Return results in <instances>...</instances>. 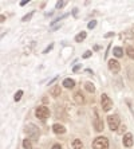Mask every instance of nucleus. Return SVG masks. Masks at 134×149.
Returning <instances> with one entry per match:
<instances>
[{
	"label": "nucleus",
	"instance_id": "39448f33",
	"mask_svg": "<svg viewBox=\"0 0 134 149\" xmlns=\"http://www.w3.org/2000/svg\"><path fill=\"white\" fill-rule=\"evenodd\" d=\"M101 105H102V109L105 111H110L111 108H113V101L109 98L107 94H102V97H101Z\"/></svg>",
	"mask_w": 134,
	"mask_h": 149
},
{
	"label": "nucleus",
	"instance_id": "0eeeda50",
	"mask_svg": "<svg viewBox=\"0 0 134 149\" xmlns=\"http://www.w3.org/2000/svg\"><path fill=\"white\" fill-rule=\"evenodd\" d=\"M109 69L113 71V73H118L121 70V65L117 59H110L109 61Z\"/></svg>",
	"mask_w": 134,
	"mask_h": 149
},
{
	"label": "nucleus",
	"instance_id": "423d86ee",
	"mask_svg": "<svg viewBox=\"0 0 134 149\" xmlns=\"http://www.w3.org/2000/svg\"><path fill=\"white\" fill-rule=\"evenodd\" d=\"M93 125H94V129H95L97 132H102V130H103V121L101 120L99 116H98V111H97V109H94Z\"/></svg>",
	"mask_w": 134,
	"mask_h": 149
},
{
	"label": "nucleus",
	"instance_id": "9b49d317",
	"mask_svg": "<svg viewBox=\"0 0 134 149\" xmlns=\"http://www.w3.org/2000/svg\"><path fill=\"white\" fill-rule=\"evenodd\" d=\"M63 86H65L66 89H74V86H75V81L71 79V78H66V79L63 81Z\"/></svg>",
	"mask_w": 134,
	"mask_h": 149
},
{
	"label": "nucleus",
	"instance_id": "412c9836",
	"mask_svg": "<svg viewBox=\"0 0 134 149\" xmlns=\"http://www.w3.org/2000/svg\"><path fill=\"white\" fill-rule=\"evenodd\" d=\"M22 95H23V90H17L16 91V94H15V101H20V98H22Z\"/></svg>",
	"mask_w": 134,
	"mask_h": 149
},
{
	"label": "nucleus",
	"instance_id": "f8f14e48",
	"mask_svg": "<svg viewBox=\"0 0 134 149\" xmlns=\"http://www.w3.org/2000/svg\"><path fill=\"white\" fill-rule=\"evenodd\" d=\"M62 93V89H60V86H59V85H56V86H54L51 89V90H50V94H51L52 97H58L59 94Z\"/></svg>",
	"mask_w": 134,
	"mask_h": 149
},
{
	"label": "nucleus",
	"instance_id": "ddd939ff",
	"mask_svg": "<svg viewBox=\"0 0 134 149\" xmlns=\"http://www.w3.org/2000/svg\"><path fill=\"white\" fill-rule=\"evenodd\" d=\"M86 36H87V34L85 31H82V32H79L78 35L75 36V42H78V43H81V42H83L85 39H86Z\"/></svg>",
	"mask_w": 134,
	"mask_h": 149
},
{
	"label": "nucleus",
	"instance_id": "2eb2a0df",
	"mask_svg": "<svg viewBox=\"0 0 134 149\" xmlns=\"http://www.w3.org/2000/svg\"><path fill=\"white\" fill-rule=\"evenodd\" d=\"M113 52H114V55L117 56V58H121V56L124 55V50L121 49V47H114Z\"/></svg>",
	"mask_w": 134,
	"mask_h": 149
},
{
	"label": "nucleus",
	"instance_id": "2f4dec72",
	"mask_svg": "<svg viewBox=\"0 0 134 149\" xmlns=\"http://www.w3.org/2000/svg\"><path fill=\"white\" fill-rule=\"evenodd\" d=\"M86 73H87V74H93V71H91L90 69H86Z\"/></svg>",
	"mask_w": 134,
	"mask_h": 149
},
{
	"label": "nucleus",
	"instance_id": "cd10ccee",
	"mask_svg": "<svg viewBox=\"0 0 134 149\" xmlns=\"http://www.w3.org/2000/svg\"><path fill=\"white\" fill-rule=\"evenodd\" d=\"M51 149H62V146L59 145V144H55V145L52 146V148H51Z\"/></svg>",
	"mask_w": 134,
	"mask_h": 149
},
{
	"label": "nucleus",
	"instance_id": "a878e982",
	"mask_svg": "<svg viewBox=\"0 0 134 149\" xmlns=\"http://www.w3.org/2000/svg\"><path fill=\"white\" fill-rule=\"evenodd\" d=\"M90 55H91V51H86V52H85V54H83V58L86 59V58H89Z\"/></svg>",
	"mask_w": 134,
	"mask_h": 149
},
{
	"label": "nucleus",
	"instance_id": "dca6fc26",
	"mask_svg": "<svg viewBox=\"0 0 134 149\" xmlns=\"http://www.w3.org/2000/svg\"><path fill=\"white\" fill-rule=\"evenodd\" d=\"M85 89H86L89 93H94V91H95V87H94V85L91 82H86V83H85Z\"/></svg>",
	"mask_w": 134,
	"mask_h": 149
},
{
	"label": "nucleus",
	"instance_id": "4be33fe9",
	"mask_svg": "<svg viewBox=\"0 0 134 149\" xmlns=\"http://www.w3.org/2000/svg\"><path fill=\"white\" fill-rule=\"evenodd\" d=\"M97 26V20H91V22H89V24H87V27L90 28V30H93L94 27Z\"/></svg>",
	"mask_w": 134,
	"mask_h": 149
},
{
	"label": "nucleus",
	"instance_id": "f03ea898",
	"mask_svg": "<svg viewBox=\"0 0 134 149\" xmlns=\"http://www.w3.org/2000/svg\"><path fill=\"white\" fill-rule=\"evenodd\" d=\"M94 149H109V140L106 137H97L93 142Z\"/></svg>",
	"mask_w": 134,
	"mask_h": 149
},
{
	"label": "nucleus",
	"instance_id": "6ab92c4d",
	"mask_svg": "<svg viewBox=\"0 0 134 149\" xmlns=\"http://www.w3.org/2000/svg\"><path fill=\"white\" fill-rule=\"evenodd\" d=\"M65 6H67V1H66V0H63V1H58L55 7L58 8V10H60V8H63Z\"/></svg>",
	"mask_w": 134,
	"mask_h": 149
},
{
	"label": "nucleus",
	"instance_id": "a211bd4d",
	"mask_svg": "<svg viewBox=\"0 0 134 149\" xmlns=\"http://www.w3.org/2000/svg\"><path fill=\"white\" fill-rule=\"evenodd\" d=\"M126 52H127V55L130 56L131 59H134V49H133V47H127Z\"/></svg>",
	"mask_w": 134,
	"mask_h": 149
},
{
	"label": "nucleus",
	"instance_id": "c756f323",
	"mask_svg": "<svg viewBox=\"0 0 134 149\" xmlns=\"http://www.w3.org/2000/svg\"><path fill=\"white\" fill-rule=\"evenodd\" d=\"M4 20H6V16H4V15H1V16H0V22H1V23H4Z\"/></svg>",
	"mask_w": 134,
	"mask_h": 149
},
{
	"label": "nucleus",
	"instance_id": "5701e85b",
	"mask_svg": "<svg viewBox=\"0 0 134 149\" xmlns=\"http://www.w3.org/2000/svg\"><path fill=\"white\" fill-rule=\"evenodd\" d=\"M52 47H54V45H50V46H48V47H46V49H44V51H43V52H44V54H47V52H50V51H51V50H52Z\"/></svg>",
	"mask_w": 134,
	"mask_h": 149
},
{
	"label": "nucleus",
	"instance_id": "6e6552de",
	"mask_svg": "<svg viewBox=\"0 0 134 149\" xmlns=\"http://www.w3.org/2000/svg\"><path fill=\"white\" fill-rule=\"evenodd\" d=\"M124 145L127 146V148H130L133 145V136H131V133H126L124 136Z\"/></svg>",
	"mask_w": 134,
	"mask_h": 149
},
{
	"label": "nucleus",
	"instance_id": "1a4fd4ad",
	"mask_svg": "<svg viewBox=\"0 0 134 149\" xmlns=\"http://www.w3.org/2000/svg\"><path fill=\"white\" fill-rule=\"evenodd\" d=\"M52 130L56 133V134H63L66 132V128L62 124H54L52 125Z\"/></svg>",
	"mask_w": 134,
	"mask_h": 149
},
{
	"label": "nucleus",
	"instance_id": "b1692460",
	"mask_svg": "<svg viewBox=\"0 0 134 149\" xmlns=\"http://www.w3.org/2000/svg\"><path fill=\"white\" fill-rule=\"evenodd\" d=\"M79 70H81V65H76V66H74L72 71H74V73H76V71H79Z\"/></svg>",
	"mask_w": 134,
	"mask_h": 149
},
{
	"label": "nucleus",
	"instance_id": "7ed1b4c3",
	"mask_svg": "<svg viewBox=\"0 0 134 149\" xmlns=\"http://www.w3.org/2000/svg\"><path fill=\"white\" fill-rule=\"evenodd\" d=\"M107 124H109V128H110V130L111 132H115V130H118V129H119V117H118V116H109V117H107Z\"/></svg>",
	"mask_w": 134,
	"mask_h": 149
},
{
	"label": "nucleus",
	"instance_id": "c85d7f7f",
	"mask_svg": "<svg viewBox=\"0 0 134 149\" xmlns=\"http://www.w3.org/2000/svg\"><path fill=\"white\" fill-rule=\"evenodd\" d=\"M72 15H74V16L78 15V8H74V10H72Z\"/></svg>",
	"mask_w": 134,
	"mask_h": 149
},
{
	"label": "nucleus",
	"instance_id": "393cba45",
	"mask_svg": "<svg viewBox=\"0 0 134 149\" xmlns=\"http://www.w3.org/2000/svg\"><path fill=\"white\" fill-rule=\"evenodd\" d=\"M118 130H119V133H124L125 130H126V126H125V125H121V128L118 129Z\"/></svg>",
	"mask_w": 134,
	"mask_h": 149
},
{
	"label": "nucleus",
	"instance_id": "7c9ffc66",
	"mask_svg": "<svg viewBox=\"0 0 134 149\" xmlns=\"http://www.w3.org/2000/svg\"><path fill=\"white\" fill-rule=\"evenodd\" d=\"M28 1H26V0H23V1H20V6H26Z\"/></svg>",
	"mask_w": 134,
	"mask_h": 149
},
{
	"label": "nucleus",
	"instance_id": "f257e3e1",
	"mask_svg": "<svg viewBox=\"0 0 134 149\" xmlns=\"http://www.w3.org/2000/svg\"><path fill=\"white\" fill-rule=\"evenodd\" d=\"M24 130H26V133H27L32 140H35V141H36V140L39 139V136H40V130H39V128L34 124H28Z\"/></svg>",
	"mask_w": 134,
	"mask_h": 149
},
{
	"label": "nucleus",
	"instance_id": "4468645a",
	"mask_svg": "<svg viewBox=\"0 0 134 149\" xmlns=\"http://www.w3.org/2000/svg\"><path fill=\"white\" fill-rule=\"evenodd\" d=\"M72 148L74 149H82L83 148V144H82V141H81V140H74V141H72Z\"/></svg>",
	"mask_w": 134,
	"mask_h": 149
},
{
	"label": "nucleus",
	"instance_id": "aec40b11",
	"mask_svg": "<svg viewBox=\"0 0 134 149\" xmlns=\"http://www.w3.org/2000/svg\"><path fill=\"white\" fill-rule=\"evenodd\" d=\"M34 14H35V12H30V14L24 15V16H23V19H22V20H23V22H28V20H30V19H31L32 16H34Z\"/></svg>",
	"mask_w": 134,
	"mask_h": 149
},
{
	"label": "nucleus",
	"instance_id": "20e7f679",
	"mask_svg": "<svg viewBox=\"0 0 134 149\" xmlns=\"http://www.w3.org/2000/svg\"><path fill=\"white\" fill-rule=\"evenodd\" d=\"M35 116H36L39 120L44 121V120H47V118L50 117V110H48L47 106H39V108L35 110Z\"/></svg>",
	"mask_w": 134,
	"mask_h": 149
},
{
	"label": "nucleus",
	"instance_id": "bb28decb",
	"mask_svg": "<svg viewBox=\"0 0 134 149\" xmlns=\"http://www.w3.org/2000/svg\"><path fill=\"white\" fill-rule=\"evenodd\" d=\"M111 36H114V32H107V34H105V38H111Z\"/></svg>",
	"mask_w": 134,
	"mask_h": 149
},
{
	"label": "nucleus",
	"instance_id": "f3484780",
	"mask_svg": "<svg viewBox=\"0 0 134 149\" xmlns=\"http://www.w3.org/2000/svg\"><path fill=\"white\" fill-rule=\"evenodd\" d=\"M23 148L24 149H31L32 148V144H31V140L30 139H26L23 141Z\"/></svg>",
	"mask_w": 134,
	"mask_h": 149
},
{
	"label": "nucleus",
	"instance_id": "9d476101",
	"mask_svg": "<svg viewBox=\"0 0 134 149\" xmlns=\"http://www.w3.org/2000/svg\"><path fill=\"white\" fill-rule=\"evenodd\" d=\"M74 100H75V102L78 105H83V104H85V97L82 95V93H81V91L74 93Z\"/></svg>",
	"mask_w": 134,
	"mask_h": 149
}]
</instances>
